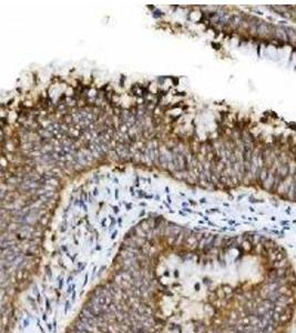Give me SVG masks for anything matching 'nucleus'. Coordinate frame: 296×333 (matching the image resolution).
I'll return each instance as SVG.
<instances>
[{
  "mask_svg": "<svg viewBox=\"0 0 296 333\" xmlns=\"http://www.w3.org/2000/svg\"><path fill=\"white\" fill-rule=\"evenodd\" d=\"M289 173V166H288V164H283V166H281L280 168H278L277 170V175L280 178H284L286 177V175Z\"/></svg>",
  "mask_w": 296,
  "mask_h": 333,
  "instance_id": "obj_1",
  "label": "nucleus"
},
{
  "mask_svg": "<svg viewBox=\"0 0 296 333\" xmlns=\"http://www.w3.org/2000/svg\"><path fill=\"white\" fill-rule=\"evenodd\" d=\"M275 36L277 37V39L283 40V41H286V40H288L287 33H286V30H284V29H276V30H275Z\"/></svg>",
  "mask_w": 296,
  "mask_h": 333,
  "instance_id": "obj_2",
  "label": "nucleus"
}]
</instances>
